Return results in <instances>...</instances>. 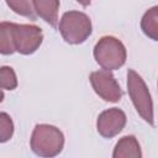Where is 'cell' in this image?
Returning <instances> with one entry per match:
<instances>
[{
  "label": "cell",
  "mask_w": 158,
  "mask_h": 158,
  "mask_svg": "<svg viewBox=\"0 0 158 158\" xmlns=\"http://www.w3.org/2000/svg\"><path fill=\"white\" fill-rule=\"evenodd\" d=\"M90 83L95 93L105 101L117 102L122 96L121 88L110 70L104 69L93 72L90 74Z\"/></svg>",
  "instance_id": "obj_6"
},
{
  "label": "cell",
  "mask_w": 158,
  "mask_h": 158,
  "mask_svg": "<svg viewBox=\"0 0 158 158\" xmlns=\"http://www.w3.org/2000/svg\"><path fill=\"white\" fill-rule=\"evenodd\" d=\"M94 57L100 67L106 70H115L126 62V48L121 41L112 36L99 40L94 47Z\"/></svg>",
  "instance_id": "obj_2"
},
{
  "label": "cell",
  "mask_w": 158,
  "mask_h": 158,
  "mask_svg": "<svg viewBox=\"0 0 158 158\" xmlns=\"http://www.w3.org/2000/svg\"><path fill=\"white\" fill-rule=\"evenodd\" d=\"M127 89H128V95L139 116L146 122L153 126L154 118H153V102L151 99V94L148 91L144 80L133 69L127 70Z\"/></svg>",
  "instance_id": "obj_3"
},
{
  "label": "cell",
  "mask_w": 158,
  "mask_h": 158,
  "mask_svg": "<svg viewBox=\"0 0 158 158\" xmlns=\"http://www.w3.org/2000/svg\"><path fill=\"white\" fill-rule=\"evenodd\" d=\"M0 81L4 90H14L17 86V79L14 69L11 67H1L0 69Z\"/></svg>",
  "instance_id": "obj_12"
},
{
  "label": "cell",
  "mask_w": 158,
  "mask_h": 158,
  "mask_svg": "<svg viewBox=\"0 0 158 158\" xmlns=\"http://www.w3.org/2000/svg\"><path fill=\"white\" fill-rule=\"evenodd\" d=\"M32 4L37 16L53 27L57 25L59 0H32Z\"/></svg>",
  "instance_id": "obj_8"
},
{
  "label": "cell",
  "mask_w": 158,
  "mask_h": 158,
  "mask_svg": "<svg viewBox=\"0 0 158 158\" xmlns=\"http://www.w3.org/2000/svg\"><path fill=\"white\" fill-rule=\"evenodd\" d=\"M141 28L146 36L158 41V6H153L146 11L141 20Z\"/></svg>",
  "instance_id": "obj_10"
},
{
  "label": "cell",
  "mask_w": 158,
  "mask_h": 158,
  "mask_svg": "<svg viewBox=\"0 0 158 158\" xmlns=\"http://www.w3.org/2000/svg\"><path fill=\"white\" fill-rule=\"evenodd\" d=\"M12 133H14V123L11 117L7 114L1 112L0 114V141L6 142L7 139L11 138Z\"/></svg>",
  "instance_id": "obj_13"
},
{
  "label": "cell",
  "mask_w": 158,
  "mask_h": 158,
  "mask_svg": "<svg viewBox=\"0 0 158 158\" xmlns=\"http://www.w3.org/2000/svg\"><path fill=\"white\" fill-rule=\"evenodd\" d=\"M142 156L141 147L135 136L122 137L115 146L112 157L114 158H139Z\"/></svg>",
  "instance_id": "obj_9"
},
{
  "label": "cell",
  "mask_w": 158,
  "mask_h": 158,
  "mask_svg": "<svg viewBox=\"0 0 158 158\" xmlns=\"http://www.w3.org/2000/svg\"><path fill=\"white\" fill-rule=\"evenodd\" d=\"M11 42L15 52L21 54H31L38 49L42 43V30L36 25H23L7 22Z\"/></svg>",
  "instance_id": "obj_5"
},
{
  "label": "cell",
  "mask_w": 158,
  "mask_h": 158,
  "mask_svg": "<svg viewBox=\"0 0 158 158\" xmlns=\"http://www.w3.org/2000/svg\"><path fill=\"white\" fill-rule=\"evenodd\" d=\"M59 32L65 42L72 44L83 43L91 33V21L84 12H64L59 21Z\"/></svg>",
  "instance_id": "obj_4"
},
{
  "label": "cell",
  "mask_w": 158,
  "mask_h": 158,
  "mask_svg": "<svg viewBox=\"0 0 158 158\" xmlns=\"http://www.w3.org/2000/svg\"><path fill=\"white\" fill-rule=\"evenodd\" d=\"M6 4L10 6L11 10H14L16 14L28 17L31 20L36 19V11L32 4V0H6Z\"/></svg>",
  "instance_id": "obj_11"
},
{
  "label": "cell",
  "mask_w": 158,
  "mask_h": 158,
  "mask_svg": "<svg viewBox=\"0 0 158 158\" xmlns=\"http://www.w3.org/2000/svg\"><path fill=\"white\" fill-rule=\"evenodd\" d=\"M79 4H81L83 6H88L90 4V0H77Z\"/></svg>",
  "instance_id": "obj_14"
},
{
  "label": "cell",
  "mask_w": 158,
  "mask_h": 158,
  "mask_svg": "<svg viewBox=\"0 0 158 158\" xmlns=\"http://www.w3.org/2000/svg\"><path fill=\"white\" fill-rule=\"evenodd\" d=\"M64 146V136L52 125H37L31 136V148L41 157H54L59 154Z\"/></svg>",
  "instance_id": "obj_1"
},
{
  "label": "cell",
  "mask_w": 158,
  "mask_h": 158,
  "mask_svg": "<svg viewBox=\"0 0 158 158\" xmlns=\"http://www.w3.org/2000/svg\"><path fill=\"white\" fill-rule=\"evenodd\" d=\"M126 125V115L122 110L112 107L102 111L96 121L98 132L106 138H111L120 133Z\"/></svg>",
  "instance_id": "obj_7"
}]
</instances>
